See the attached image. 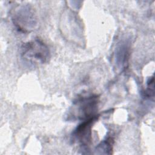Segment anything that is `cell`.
I'll return each instance as SVG.
<instances>
[{
  "mask_svg": "<svg viewBox=\"0 0 155 155\" xmlns=\"http://www.w3.org/2000/svg\"><path fill=\"white\" fill-rule=\"evenodd\" d=\"M99 102V97L96 95L81 96L76 99L69 109L67 116L68 120H86L95 115Z\"/></svg>",
  "mask_w": 155,
  "mask_h": 155,
  "instance_id": "cell-1",
  "label": "cell"
},
{
  "mask_svg": "<svg viewBox=\"0 0 155 155\" xmlns=\"http://www.w3.org/2000/svg\"><path fill=\"white\" fill-rule=\"evenodd\" d=\"M21 54L25 61L33 64H44L50 58L48 47L38 39L24 43L21 47Z\"/></svg>",
  "mask_w": 155,
  "mask_h": 155,
  "instance_id": "cell-2",
  "label": "cell"
},
{
  "mask_svg": "<svg viewBox=\"0 0 155 155\" xmlns=\"http://www.w3.org/2000/svg\"><path fill=\"white\" fill-rule=\"evenodd\" d=\"M12 21L17 29L22 32H30L37 25L36 16L29 5L18 6L12 16Z\"/></svg>",
  "mask_w": 155,
  "mask_h": 155,
  "instance_id": "cell-3",
  "label": "cell"
},
{
  "mask_svg": "<svg viewBox=\"0 0 155 155\" xmlns=\"http://www.w3.org/2000/svg\"><path fill=\"white\" fill-rule=\"evenodd\" d=\"M96 119L97 116H94L85 120L74 131L73 136L82 146H88L91 143V126Z\"/></svg>",
  "mask_w": 155,
  "mask_h": 155,
  "instance_id": "cell-4",
  "label": "cell"
},
{
  "mask_svg": "<svg viewBox=\"0 0 155 155\" xmlns=\"http://www.w3.org/2000/svg\"><path fill=\"white\" fill-rule=\"evenodd\" d=\"M129 54V46L125 42H122L116 49V60L121 67H124L127 62Z\"/></svg>",
  "mask_w": 155,
  "mask_h": 155,
  "instance_id": "cell-5",
  "label": "cell"
},
{
  "mask_svg": "<svg viewBox=\"0 0 155 155\" xmlns=\"http://www.w3.org/2000/svg\"><path fill=\"white\" fill-rule=\"evenodd\" d=\"M113 139L111 137L106 138V139L102 140L96 148V153L97 154H108L112 153Z\"/></svg>",
  "mask_w": 155,
  "mask_h": 155,
  "instance_id": "cell-6",
  "label": "cell"
}]
</instances>
